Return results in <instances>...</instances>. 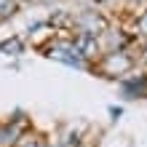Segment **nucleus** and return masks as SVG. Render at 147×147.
Segmentation results:
<instances>
[{"instance_id":"obj_1","label":"nucleus","mask_w":147,"mask_h":147,"mask_svg":"<svg viewBox=\"0 0 147 147\" xmlns=\"http://www.w3.org/2000/svg\"><path fill=\"white\" fill-rule=\"evenodd\" d=\"M136 70V56L131 51H105L96 62H94L91 72H99L102 78H112V80H123Z\"/></svg>"},{"instance_id":"obj_2","label":"nucleus","mask_w":147,"mask_h":147,"mask_svg":"<svg viewBox=\"0 0 147 147\" xmlns=\"http://www.w3.org/2000/svg\"><path fill=\"white\" fill-rule=\"evenodd\" d=\"M48 56L62 62L67 67H78V70H91V62L80 54V48L75 46V40H59V43H51L48 46Z\"/></svg>"},{"instance_id":"obj_3","label":"nucleus","mask_w":147,"mask_h":147,"mask_svg":"<svg viewBox=\"0 0 147 147\" xmlns=\"http://www.w3.org/2000/svg\"><path fill=\"white\" fill-rule=\"evenodd\" d=\"M75 27H78V32H83V35L102 38L110 30V22L102 13H96V11H83L80 16H75Z\"/></svg>"},{"instance_id":"obj_4","label":"nucleus","mask_w":147,"mask_h":147,"mask_svg":"<svg viewBox=\"0 0 147 147\" xmlns=\"http://www.w3.org/2000/svg\"><path fill=\"white\" fill-rule=\"evenodd\" d=\"M120 91L126 99H142L147 96V72L144 75H128L120 80Z\"/></svg>"},{"instance_id":"obj_5","label":"nucleus","mask_w":147,"mask_h":147,"mask_svg":"<svg viewBox=\"0 0 147 147\" xmlns=\"http://www.w3.org/2000/svg\"><path fill=\"white\" fill-rule=\"evenodd\" d=\"M136 38H142L147 43V11H142V16L136 19Z\"/></svg>"},{"instance_id":"obj_6","label":"nucleus","mask_w":147,"mask_h":147,"mask_svg":"<svg viewBox=\"0 0 147 147\" xmlns=\"http://www.w3.org/2000/svg\"><path fill=\"white\" fill-rule=\"evenodd\" d=\"M19 147H51L46 139H38V136H24L19 142Z\"/></svg>"},{"instance_id":"obj_7","label":"nucleus","mask_w":147,"mask_h":147,"mask_svg":"<svg viewBox=\"0 0 147 147\" xmlns=\"http://www.w3.org/2000/svg\"><path fill=\"white\" fill-rule=\"evenodd\" d=\"M13 0H0V19H5V16H11L13 13Z\"/></svg>"}]
</instances>
